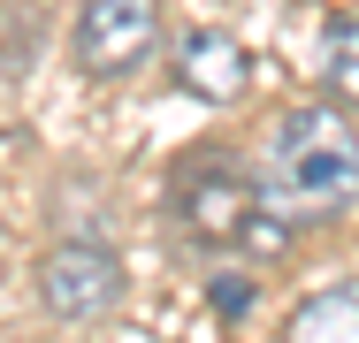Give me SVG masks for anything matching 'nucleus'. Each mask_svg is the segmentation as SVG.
Instances as JSON below:
<instances>
[{
    "label": "nucleus",
    "instance_id": "1",
    "mask_svg": "<svg viewBox=\"0 0 359 343\" xmlns=\"http://www.w3.org/2000/svg\"><path fill=\"white\" fill-rule=\"evenodd\" d=\"M252 191L268 214H283L290 229L337 221L359 199V130L344 107H290L268 122L260 153H252Z\"/></svg>",
    "mask_w": 359,
    "mask_h": 343
},
{
    "label": "nucleus",
    "instance_id": "2",
    "mask_svg": "<svg viewBox=\"0 0 359 343\" xmlns=\"http://www.w3.org/2000/svg\"><path fill=\"white\" fill-rule=\"evenodd\" d=\"M168 206L199 244H245V229L260 214V191H252V168H237L222 145H191L168 176Z\"/></svg>",
    "mask_w": 359,
    "mask_h": 343
},
{
    "label": "nucleus",
    "instance_id": "3",
    "mask_svg": "<svg viewBox=\"0 0 359 343\" xmlns=\"http://www.w3.org/2000/svg\"><path fill=\"white\" fill-rule=\"evenodd\" d=\"M161 46V0H84L69 31V54L84 76L115 84V76H138Z\"/></svg>",
    "mask_w": 359,
    "mask_h": 343
},
{
    "label": "nucleus",
    "instance_id": "4",
    "mask_svg": "<svg viewBox=\"0 0 359 343\" xmlns=\"http://www.w3.org/2000/svg\"><path fill=\"white\" fill-rule=\"evenodd\" d=\"M39 305L54 321H107L123 305V260L92 237H69L39 260Z\"/></svg>",
    "mask_w": 359,
    "mask_h": 343
},
{
    "label": "nucleus",
    "instance_id": "5",
    "mask_svg": "<svg viewBox=\"0 0 359 343\" xmlns=\"http://www.w3.org/2000/svg\"><path fill=\"white\" fill-rule=\"evenodd\" d=\"M176 84H184L191 99H207V107L245 99V84H252V54H245V38L222 31V23H191V31H176Z\"/></svg>",
    "mask_w": 359,
    "mask_h": 343
},
{
    "label": "nucleus",
    "instance_id": "6",
    "mask_svg": "<svg viewBox=\"0 0 359 343\" xmlns=\"http://www.w3.org/2000/svg\"><path fill=\"white\" fill-rule=\"evenodd\" d=\"M283 336L290 343H359V282L313 290V298L283 321Z\"/></svg>",
    "mask_w": 359,
    "mask_h": 343
},
{
    "label": "nucleus",
    "instance_id": "7",
    "mask_svg": "<svg viewBox=\"0 0 359 343\" xmlns=\"http://www.w3.org/2000/svg\"><path fill=\"white\" fill-rule=\"evenodd\" d=\"M321 69H329V92L359 99V15H337V23H329V46H321Z\"/></svg>",
    "mask_w": 359,
    "mask_h": 343
},
{
    "label": "nucleus",
    "instance_id": "8",
    "mask_svg": "<svg viewBox=\"0 0 359 343\" xmlns=\"http://www.w3.org/2000/svg\"><path fill=\"white\" fill-rule=\"evenodd\" d=\"M245 305H252V282H237V274H222V282H215V313H222V321H237Z\"/></svg>",
    "mask_w": 359,
    "mask_h": 343
}]
</instances>
